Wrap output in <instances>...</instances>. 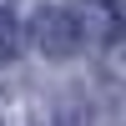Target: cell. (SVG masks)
<instances>
[{
	"label": "cell",
	"instance_id": "obj_1",
	"mask_svg": "<svg viewBox=\"0 0 126 126\" xmlns=\"http://www.w3.org/2000/svg\"><path fill=\"white\" fill-rule=\"evenodd\" d=\"M35 46L46 50L50 61H66L81 50V20L71 15L66 5H46L35 15Z\"/></svg>",
	"mask_w": 126,
	"mask_h": 126
},
{
	"label": "cell",
	"instance_id": "obj_2",
	"mask_svg": "<svg viewBox=\"0 0 126 126\" xmlns=\"http://www.w3.org/2000/svg\"><path fill=\"white\" fill-rule=\"evenodd\" d=\"M15 46H20V30H15V20H10V10H0V61L15 56Z\"/></svg>",
	"mask_w": 126,
	"mask_h": 126
}]
</instances>
